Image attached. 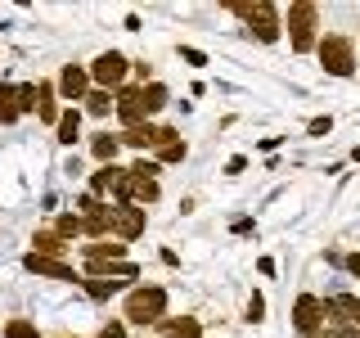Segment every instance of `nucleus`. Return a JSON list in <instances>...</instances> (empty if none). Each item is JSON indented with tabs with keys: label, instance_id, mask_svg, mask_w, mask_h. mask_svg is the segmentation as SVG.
Here are the masks:
<instances>
[{
	"label": "nucleus",
	"instance_id": "obj_10",
	"mask_svg": "<svg viewBox=\"0 0 360 338\" xmlns=\"http://www.w3.org/2000/svg\"><path fill=\"white\" fill-rule=\"evenodd\" d=\"M22 266H27L32 275H45V280H82L72 266L54 262V257H37V253H27V257H22Z\"/></svg>",
	"mask_w": 360,
	"mask_h": 338
},
{
	"label": "nucleus",
	"instance_id": "obj_4",
	"mask_svg": "<svg viewBox=\"0 0 360 338\" xmlns=\"http://www.w3.org/2000/svg\"><path fill=\"white\" fill-rule=\"evenodd\" d=\"M333 315V302H320L315 293H302L297 307H292V330L307 334V338H320L324 334V320Z\"/></svg>",
	"mask_w": 360,
	"mask_h": 338
},
{
	"label": "nucleus",
	"instance_id": "obj_26",
	"mask_svg": "<svg viewBox=\"0 0 360 338\" xmlns=\"http://www.w3.org/2000/svg\"><path fill=\"white\" fill-rule=\"evenodd\" d=\"M54 234H59V239H72V234H82V217H77V212H63V217H59V230H54Z\"/></svg>",
	"mask_w": 360,
	"mask_h": 338
},
{
	"label": "nucleus",
	"instance_id": "obj_7",
	"mask_svg": "<svg viewBox=\"0 0 360 338\" xmlns=\"http://www.w3.org/2000/svg\"><path fill=\"white\" fill-rule=\"evenodd\" d=\"M112 108H117V118L127 122V127H140V122L149 118V108H144V90H140V86H122L117 95H112Z\"/></svg>",
	"mask_w": 360,
	"mask_h": 338
},
{
	"label": "nucleus",
	"instance_id": "obj_5",
	"mask_svg": "<svg viewBox=\"0 0 360 338\" xmlns=\"http://www.w3.org/2000/svg\"><path fill=\"white\" fill-rule=\"evenodd\" d=\"M234 14L239 18H248V27L257 32V41H279V27H284V23H279V9L270 5V0H252V5H230Z\"/></svg>",
	"mask_w": 360,
	"mask_h": 338
},
{
	"label": "nucleus",
	"instance_id": "obj_3",
	"mask_svg": "<svg viewBox=\"0 0 360 338\" xmlns=\"http://www.w3.org/2000/svg\"><path fill=\"white\" fill-rule=\"evenodd\" d=\"M315 50H320V68L329 77H352L356 73V45L347 41V37H324L320 45H315Z\"/></svg>",
	"mask_w": 360,
	"mask_h": 338
},
{
	"label": "nucleus",
	"instance_id": "obj_17",
	"mask_svg": "<svg viewBox=\"0 0 360 338\" xmlns=\"http://www.w3.org/2000/svg\"><path fill=\"white\" fill-rule=\"evenodd\" d=\"M117 176H122V167H112V163H108V167H99V172L90 176V194H95V199H99V194H108V189L117 185Z\"/></svg>",
	"mask_w": 360,
	"mask_h": 338
},
{
	"label": "nucleus",
	"instance_id": "obj_29",
	"mask_svg": "<svg viewBox=\"0 0 360 338\" xmlns=\"http://www.w3.org/2000/svg\"><path fill=\"white\" fill-rule=\"evenodd\" d=\"M37 108V86H18V113Z\"/></svg>",
	"mask_w": 360,
	"mask_h": 338
},
{
	"label": "nucleus",
	"instance_id": "obj_13",
	"mask_svg": "<svg viewBox=\"0 0 360 338\" xmlns=\"http://www.w3.org/2000/svg\"><path fill=\"white\" fill-rule=\"evenodd\" d=\"M153 135H158V127L140 122V127H127V131H122L117 144H131V149H153Z\"/></svg>",
	"mask_w": 360,
	"mask_h": 338
},
{
	"label": "nucleus",
	"instance_id": "obj_33",
	"mask_svg": "<svg viewBox=\"0 0 360 338\" xmlns=\"http://www.w3.org/2000/svg\"><path fill=\"white\" fill-rule=\"evenodd\" d=\"M347 266H352V275H360V253H356V257H347Z\"/></svg>",
	"mask_w": 360,
	"mask_h": 338
},
{
	"label": "nucleus",
	"instance_id": "obj_34",
	"mask_svg": "<svg viewBox=\"0 0 360 338\" xmlns=\"http://www.w3.org/2000/svg\"><path fill=\"white\" fill-rule=\"evenodd\" d=\"M324 338H329V334H324Z\"/></svg>",
	"mask_w": 360,
	"mask_h": 338
},
{
	"label": "nucleus",
	"instance_id": "obj_23",
	"mask_svg": "<svg viewBox=\"0 0 360 338\" xmlns=\"http://www.w3.org/2000/svg\"><path fill=\"white\" fill-rule=\"evenodd\" d=\"M82 284H86L90 298H99V302H104V298H112V293L122 289V280H82Z\"/></svg>",
	"mask_w": 360,
	"mask_h": 338
},
{
	"label": "nucleus",
	"instance_id": "obj_2",
	"mask_svg": "<svg viewBox=\"0 0 360 338\" xmlns=\"http://www.w3.org/2000/svg\"><path fill=\"white\" fill-rule=\"evenodd\" d=\"M162 315H167V289H158V284L131 289V298H127V320L131 325H158Z\"/></svg>",
	"mask_w": 360,
	"mask_h": 338
},
{
	"label": "nucleus",
	"instance_id": "obj_28",
	"mask_svg": "<svg viewBox=\"0 0 360 338\" xmlns=\"http://www.w3.org/2000/svg\"><path fill=\"white\" fill-rule=\"evenodd\" d=\"M248 320H266V298H262V293H252V298H248Z\"/></svg>",
	"mask_w": 360,
	"mask_h": 338
},
{
	"label": "nucleus",
	"instance_id": "obj_1",
	"mask_svg": "<svg viewBox=\"0 0 360 338\" xmlns=\"http://www.w3.org/2000/svg\"><path fill=\"white\" fill-rule=\"evenodd\" d=\"M315 27H320V9H315L311 0H292V5H288V41H292L297 54H307V50L320 45Z\"/></svg>",
	"mask_w": 360,
	"mask_h": 338
},
{
	"label": "nucleus",
	"instance_id": "obj_18",
	"mask_svg": "<svg viewBox=\"0 0 360 338\" xmlns=\"http://www.w3.org/2000/svg\"><path fill=\"white\" fill-rule=\"evenodd\" d=\"M117 149H122V144H117V135H95V144H90V154H95L99 158V167H108L112 163V158H117Z\"/></svg>",
	"mask_w": 360,
	"mask_h": 338
},
{
	"label": "nucleus",
	"instance_id": "obj_22",
	"mask_svg": "<svg viewBox=\"0 0 360 338\" xmlns=\"http://www.w3.org/2000/svg\"><path fill=\"white\" fill-rule=\"evenodd\" d=\"M18 118V86H0V122Z\"/></svg>",
	"mask_w": 360,
	"mask_h": 338
},
{
	"label": "nucleus",
	"instance_id": "obj_19",
	"mask_svg": "<svg viewBox=\"0 0 360 338\" xmlns=\"http://www.w3.org/2000/svg\"><path fill=\"white\" fill-rule=\"evenodd\" d=\"M54 127H59V140H63V144H77V131H82V113H77V108L59 113V122H54Z\"/></svg>",
	"mask_w": 360,
	"mask_h": 338
},
{
	"label": "nucleus",
	"instance_id": "obj_8",
	"mask_svg": "<svg viewBox=\"0 0 360 338\" xmlns=\"http://www.w3.org/2000/svg\"><path fill=\"white\" fill-rule=\"evenodd\" d=\"M90 77L99 82V90H108V86H122V77H127V54H117V50H104L95 63H90Z\"/></svg>",
	"mask_w": 360,
	"mask_h": 338
},
{
	"label": "nucleus",
	"instance_id": "obj_31",
	"mask_svg": "<svg viewBox=\"0 0 360 338\" xmlns=\"http://www.w3.org/2000/svg\"><path fill=\"white\" fill-rule=\"evenodd\" d=\"M99 338H127V325H122V320H108L104 330H99Z\"/></svg>",
	"mask_w": 360,
	"mask_h": 338
},
{
	"label": "nucleus",
	"instance_id": "obj_32",
	"mask_svg": "<svg viewBox=\"0 0 360 338\" xmlns=\"http://www.w3.org/2000/svg\"><path fill=\"white\" fill-rule=\"evenodd\" d=\"M333 131V118H315L311 122V135H329Z\"/></svg>",
	"mask_w": 360,
	"mask_h": 338
},
{
	"label": "nucleus",
	"instance_id": "obj_25",
	"mask_svg": "<svg viewBox=\"0 0 360 338\" xmlns=\"http://www.w3.org/2000/svg\"><path fill=\"white\" fill-rule=\"evenodd\" d=\"M5 338H41V334H37V325H32V320H22V315H14V320L5 325Z\"/></svg>",
	"mask_w": 360,
	"mask_h": 338
},
{
	"label": "nucleus",
	"instance_id": "obj_11",
	"mask_svg": "<svg viewBox=\"0 0 360 338\" xmlns=\"http://www.w3.org/2000/svg\"><path fill=\"white\" fill-rule=\"evenodd\" d=\"M158 330H162V338H198V320L194 315H162L158 320Z\"/></svg>",
	"mask_w": 360,
	"mask_h": 338
},
{
	"label": "nucleus",
	"instance_id": "obj_16",
	"mask_svg": "<svg viewBox=\"0 0 360 338\" xmlns=\"http://www.w3.org/2000/svg\"><path fill=\"white\" fill-rule=\"evenodd\" d=\"M37 118L41 122H59V108H54V86L50 82L37 86Z\"/></svg>",
	"mask_w": 360,
	"mask_h": 338
},
{
	"label": "nucleus",
	"instance_id": "obj_24",
	"mask_svg": "<svg viewBox=\"0 0 360 338\" xmlns=\"http://www.w3.org/2000/svg\"><path fill=\"white\" fill-rule=\"evenodd\" d=\"M140 90H144V108H149V113H158V108L167 104V99H172V95H167V86H158V82L140 86Z\"/></svg>",
	"mask_w": 360,
	"mask_h": 338
},
{
	"label": "nucleus",
	"instance_id": "obj_27",
	"mask_svg": "<svg viewBox=\"0 0 360 338\" xmlns=\"http://www.w3.org/2000/svg\"><path fill=\"white\" fill-rule=\"evenodd\" d=\"M185 154H189V149H185V140H176V144H162V149H158V158H162V163H180Z\"/></svg>",
	"mask_w": 360,
	"mask_h": 338
},
{
	"label": "nucleus",
	"instance_id": "obj_30",
	"mask_svg": "<svg viewBox=\"0 0 360 338\" xmlns=\"http://www.w3.org/2000/svg\"><path fill=\"white\" fill-rule=\"evenodd\" d=\"M180 59H185V63H194V68H202V63H207V54L194 50V45H180Z\"/></svg>",
	"mask_w": 360,
	"mask_h": 338
},
{
	"label": "nucleus",
	"instance_id": "obj_9",
	"mask_svg": "<svg viewBox=\"0 0 360 338\" xmlns=\"http://www.w3.org/2000/svg\"><path fill=\"white\" fill-rule=\"evenodd\" d=\"M77 208H82V230H86V234L104 239V234L112 230V225H108V208H104L95 194H82V199H77Z\"/></svg>",
	"mask_w": 360,
	"mask_h": 338
},
{
	"label": "nucleus",
	"instance_id": "obj_21",
	"mask_svg": "<svg viewBox=\"0 0 360 338\" xmlns=\"http://www.w3.org/2000/svg\"><path fill=\"white\" fill-rule=\"evenodd\" d=\"M333 311H342L347 325H356V330H360V298H352V293H338V298H333Z\"/></svg>",
	"mask_w": 360,
	"mask_h": 338
},
{
	"label": "nucleus",
	"instance_id": "obj_15",
	"mask_svg": "<svg viewBox=\"0 0 360 338\" xmlns=\"http://www.w3.org/2000/svg\"><path fill=\"white\" fill-rule=\"evenodd\" d=\"M127 257V244H86V262H122Z\"/></svg>",
	"mask_w": 360,
	"mask_h": 338
},
{
	"label": "nucleus",
	"instance_id": "obj_6",
	"mask_svg": "<svg viewBox=\"0 0 360 338\" xmlns=\"http://www.w3.org/2000/svg\"><path fill=\"white\" fill-rule=\"evenodd\" d=\"M108 225H112V234H117L122 244L140 239V234H144V208H135V203H117V208H108Z\"/></svg>",
	"mask_w": 360,
	"mask_h": 338
},
{
	"label": "nucleus",
	"instance_id": "obj_14",
	"mask_svg": "<svg viewBox=\"0 0 360 338\" xmlns=\"http://www.w3.org/2000/svg\"><path fill=\"white\" fill-rule=\"evenodd\" d=\"M32 244H37V248H32L37 257H54V262H59V253L68 248V244H63L54 230H37V234H32Z\"/></svg>",
	"mask_w": 360,
	"mask_h": 338
},
{
	"label": "nucleus",
	"instance_id": "obj_20",
	"mask_svg": "<svg viewBox=\"0 0 360 338\" xmlns=\"http://www.w3.org/2000/svg\"><path fill=\"white\" fill-rule=\"evenodd\" d=\"M86 113H90V118H108V113H112V95H108V90H86Z\"/></svg>",
	"mask_w": 360,
	"mask_h": 338
},
{
	"label": "nucleus",
	"instance_id": "obj_12",
	"mask_svg": "<svg viewBox=\"0 0 360 338\" xmlns=\"http://www.w3.org/2000/svg\"><path fill=\"white\" fill-rule=\"evenodd\" d=\"M86 82H90V73L86 68H77V63H68L63 73H59V90L68 99H86Z\"/></svg>",
	"mask_w": 360,
	"mask_h": 338
}]
</instances>
